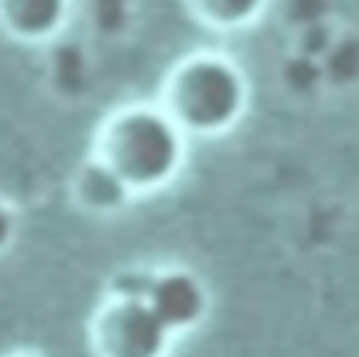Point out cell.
I'll list each match as a JSON object with an SVG mask.
<instances>
[{
  "label": "cell",
  "instance_id": "8",
  "mask_svg": "<svg viewBox=\"0 0 359 357\" xmlns=\"http://www.w3.org/2000/svg\"><path fill=\"white\" fill-rule=\"evenodd\" d=\"M154 273H121L112 281V298H146Z\"/></svg>",
  "mask_w": 359,
  "mask_h": 357
},
{
  "label": "cell",
  "instance_id": "9",
  "mask_svg": "<svg viewBox=\"0 0 359 357\" xmlns=\"http://www.w3.org/2000/svg\"><path fill=\"white\" fill-rule=\"evenodd\" d=\"M14 233H17V216H14V211L0 200V250H6V247L11 245Z\"/></svg>",
  "mask_w": 359,
  "mask_h": 357
},
{
  "label": "cell",
  "instance_id": "6",
  "mask_svg": "<svg viewBox=\"0 0 359 357\" xmlns=\"http://www.w3.org/2000/svg\"><path fill=\"white\" fill-rule=\"evenodd\" d=\"M76 197L90 211H118L129 202L132 188L98 157L87 160L76 177Z\"/></svg>",
  "mask_w": 359,
  "mask_h": 357
},
{
  "label": "cell",
  "instance_id": "2",
  "mask_svg": "<svg viewBox=\"0 0 359 357\" xmlns=\"http://www.w3.org/2000/svg\"><path fill=\"white\" fill-rule=\"evenodd\" d=\"M247 79L224 56L182 62L165 87V112L185 132L216 135L233 126L247 107Z\"/></svg>",
  "mask_w": 359,
  "mask_h": 357
},
{
  "label": "cell",
  "instance_id": "4",
  "mask_svg": "<svg viewBox=\"0 0 359 357\" xmlns=\"http://www.w3.org/2000/svg\"><path fill=\"white\" fill-rule=\"evenodd\" d=\"M143 301L151 306V312L165 323L171 335L194 329L208 312L205 284L182 267L154 273Z\"/></svg>",
  "mask_w": 359,
  "mask_h": 357
},
{
  "label": "cell",
  "instance_id": "3",
  "mask_svg": "<svg viewBox=\"0 0 359 357\" xmlns=\"http://www.w3.org/2000/svg\"><path fill=\"white\" fill-rule=\"evenodd\" d=\"M171 337L143 298H109L90 326L98 357H165Z\"/></svg>",
  "mask_w": 359,
  "mask_h": 357
},
{
  "label": "cell",
  "instance_id": "5",
  "mask_svg": "<svg viewBox=\"0 0 359 357\" xmlns=\"http://www.w3.org/2000/svg\"><path fill=\"white\" fill-rule=\"evenodd\" d=\"M67 0H0V25L25 42L48 39L62 28Z\"/></svg>",
  "mask_w": 359,
  "mask_h": 357
},
{
  "label": "cell",
  "instance_id": "7",
  "mask_svg": "<svg viewBox=\"0 0 359 357\" xmlns=\"http://www.w3.org/2000/svg\"><path fill=\"white\" fill-rule=\"evenodd\" d=\"M191 8L208 25L236 28V25L252 22L266 8V0H191Z\"/></svg>",
  "mask_w": 359,
  "mask_h": 357
},
{
  "label": "cell",
  "instance_id": "1",
  "mask_svg": "<svg viewBox=\"0 0 359 357\" xmlns=\"http://www.w3.org/2000/svg\"><path fill=\"white\" fill-rule=\"evenodd\" d=\"M95 157L104 160L132 191H149L180 171L185 132L165 110L129 107L104 124Z\"/></svg>",
  "mask_w": 359,
  "mask_h": 357
}]
</instances>
